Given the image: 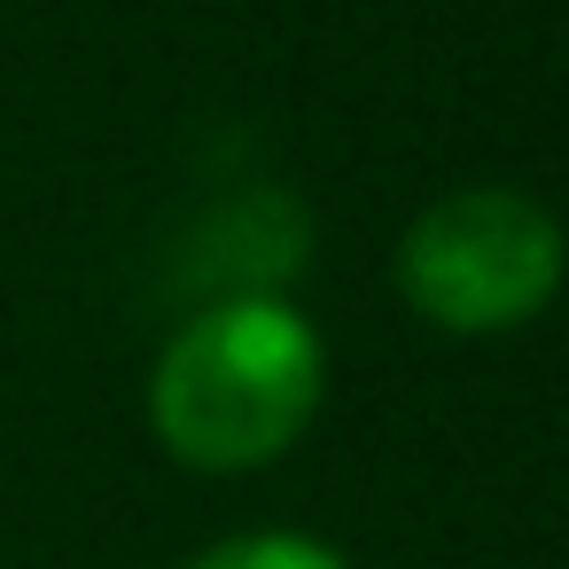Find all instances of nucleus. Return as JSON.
I'll list each match as a JSON object with an SVG mask.
<instances>
[{"label":"nucleus","instance_id":"nucleus-2","mask_svg":"<svg viewBox=\"0 0 569 569\" xmlns=\"http://www.w3.org/2000/svg\"><path fill=\"white\" fill-rule=\"evenodd\" d=\"M390 273H398V297L429 328L507 336L561 297L569 234L522 188H460V196H437L406 227Z\"/></svg>","mask_w":569,"mask_h":569},{"label":"nucleus","instance_id":"nucleus-3","mask_svg":"<svg viewBox=\"0 0 569 569\" xmlns=\"http://www.w3.org/2000/svg\"><path fill=\"white\" fill-rule=\"evenodd\" d=\"M180 569H351V561H343L336 546L305 538V530H234V538L203 546V553L180 561Z\"/></svg>","mask_w":569,"mask_h":569},{"label":"nucleus","instance_id":"nucleus-1","mask_svg":"<svg viewBox=\"0 0 569 569\" xmlns=\"http://www.w3.org/2000/svg\"><path fill=\"white\" fill-rule=\"evenodd\" d=\"M328 398L320 328L289 297H211L149 375V421L180 468L250 476L281 460Z\"/></svg>","mask_w":569,"mask_h":569}]
</instances>
